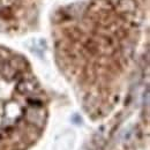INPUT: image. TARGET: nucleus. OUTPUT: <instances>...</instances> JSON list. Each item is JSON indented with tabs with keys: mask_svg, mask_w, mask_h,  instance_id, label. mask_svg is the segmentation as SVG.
<instances>
[{
	"mask_svg": "<svg viewBox=\"0 0 150 150\" xmlns=\"http://www.w3.org/2000/svg\"><path fill=\"white\" fill-rule=\"evenodd\" d=\"M47 97L29 62L0 46V150H30L47 122Z\"/></svg>",
	"mask_w": 150,
	"mask_h": 150,
	"instance_id": "f257e3e1",
	"label": "nucleus"
}]
</instances>
